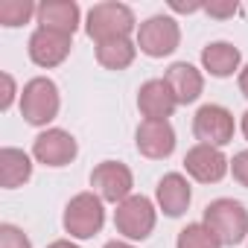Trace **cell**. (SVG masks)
Wrapping results in <instances>:
<instances>
[{
	"label": "cell",
	"mask_w": 248,
	"mask_h": 248,
	"mask_svg": "<svg viewBox=\"0 0 248 248\" xmlns=\"http://www.w3.org/2000/svg\"><path fill=\"white\" fill-rule=\"evenodd\" d=\"M138 18L132 6L117 3V0H105V3H93L85 15V32L93 44H105L114 38H132L138 30Z\"/></svg>",
	"instance_id": "cell-1"
},
{
	"label": "cell",
	"mask_w": 248,
	"mask_h": 248,
	"mask_svg": "<svg viewBox=\"0 0 248 248\" xmlns=\"http://www.w3.org/2000/svg\"><path fill=\"white\" fill-rule=\"evenodd\" d=\"M202 222L216 233V239L222 245H239L248 239V210L242 202L236 199H213L204 213H202Z\"/></svg>",
	"instance_id": "cell-2"
},
{
	"label": "cell",
	"mask_w": 248,
	"mask_h": 248,
	"mask_svg": "<svg viewBox=\"0 0 248 248\" xmlns=\"http://www.w3.org/2000/svg\"><path fill=\"white\" fill-rule=\"evenodd\" d=\"M59 108H62V93H59V85L50 76H35L24 85V91H21V117L30 126L47 129L59 117Z\"/></svg>",
	"instance_id": "cell-3"
},
{
	"label": "cell",
	"mask_w": 248,
	"mask_h": 248,
	"mask_svg": "<svg viewBox=\"0 0 248 248\" xmlns=\"http://www.w3.org/2000/svg\"><path fill=\"white\" fill-rule=\"evenodd\" d=\"M102 225H105V202L93 190L76 193L64 204L62 228L64 233H70V239H91L102 231Z\"/></svg>",
	"instance_id": "cell-4"
},
{
	"label": "cell",
	"mask_w": 248,
	"mask_h": 248,
	"mask_svg": "<svg viewBox=\"0 0 248 248\" xmlns=\"http://www.w3.org/2000/svg\"><path fill=\"white\" fill-rule=\"evenodd\" d=\"M158 225V204L146 196H129L114 210V228L126 242H143Z\"/></svg>",
	"instance_id": "cell-5"
},
{
	"label": "cell",
	"mask_w": 248,
	"mask_h": 248,
	"mask_svg": "<svg viewBox=\"0 0 248 248\" xmlns=\"http://www.w3.org/2000/svg\"><path fill=\"white\" fill-rule=\"evenodd\" d=\"M138 50L149 59H164L172 56L181 44V27L172 15H152L138 27V38H135Z\"/></svg>",
	"instance_id": "cell-6"
},
{
	"label": "cell",
	"mask_w": 248,
	"mask_h": 248,
	"mask_svg": "<svg viewBox=\"0 0 248 248\" xmlns=\"http://www.w3.org/2000/svg\"><path fill=\"white\" fill-rule=\"evenodd\" d=\"M193 135L199 143L204 146H216V149H225L233 135H236V123H233V114L219 105V102H207L196 111L193 117Z\"/></svg>",
	"instance_id": "cell-7"
},
{
	"label": "cell",
	"mask_w": 248,
	"mask_h": 248,
	"mask_svg": "<svg viewBox=\"0 0 248 248\" xmlns=\"http://www.w3.org/2000/svg\"><path fill=\"white\" fill-rule=\"evenodd\" d=\"M91 187L102 202L120 204L129 196H135V175L123 161H102L91 170Z\"/></svg>",
	"instance_id": "cell-8"
},
{
	"label": "cell",
	"mask_w": 248,
	"mask_h": 248,
	"mask_svg": "<svg viewBox=\"0 0 248 248\" xmlns=\"http://www.w3.org/2000/svg\"><path fill=\"white\" fill-rule=\"evenodd\" d=\"M79 155V143L70 132L64 129H44L38 132V138L32 140V158L50 170H59V167H67L73 164Z\"/></svg>",
	"instance_id": "cell-9"
},
{
	"label": "cell",
	"mask_w": 248,
	"mask_h": 248,
	"mask_svg": "<svg viewBox=\"0 0 248 248\" xmlns=\"http://www.w3.org/2000/svg\"><path fill=\"white\" fill-rule=\"evenodd\" d=\"M184 172H187L193 181H199V184H219V181L231 172V161L225 158L222 149L196 143V146L187 149V155H184Z\"/></svg>",
	"instance_id": "cell-10"
},
{
	"label": "cell",
	"mask_w": 248,
	"mask_h": 248,
	"mask_svg": "<svg viewBox=\"0 0 248 248\" xmlns=\"http://www.w3.org/2000/svg\"><path fill=\"white\" fill-rule=\"evenodd\" d=\"M135 146L149 161H167L175 152V129L170 120H140L135 129Z\"/></svg>",
	"instance_id": "cell-11"
},
{
	"label": "cell",
	"mask_w": 248,
	"mask_h": 248,
	"mask_svg": "<svg viewBox=\"0 0 248 248\" xmlns=\"http://www.w3.org/2000/svg\"><path fill=\"white\" fill-rule=\"evenodd\" d=\"M73 50V35H64V32H56V30H44L38 27L30 41H27V53L32 59V64L50 70V67H59Z\"/></svg>",
	"instance_id": "cell-12"
},
{
	"label": "cell",
	"mask_w": 248,
	"mask_h": 248,
	"mask_svg": "<svg viewBox=\"0 0 248 248\" xmlns=\"http://www.w3.org/2000/svg\"><path fill=\"white\" fill-rule=\"evenodd\" d=\"M190 202H193V187H190V181H187L184 172H167L158 181V187H155V204H158V210L164 216H170V219L184 216L187 207H190Z\"/></svg>",
	"instance_id": "cell-13"
},
{
	"label": "cell",
	"mask_w": 248,
	"mask_h": 248,
	"mask_svg": "<svg viewBox=\"0 0 248 248\" xmlns=\"http://www.w3.org/2000/svg\"><path fill=\"white\" fill-rule=\"evenodd\" d=\"M164 82L170 85V91H172V96H175L178 105H193V102L204 93V76H202V70H199L196 64H190V62H175V64H170L167 73H164Z\"/></svg>",
	"instance_id": "cell-14"
},
{
	"label": "cell",
	"mask_w": 248,
	"mask_h": 248,
	"mask_svg": "<svg viewBox=\"0 0 248 248\" xmlns=\"http://www.w3.org/2000/svg\"><path fill=\"white\" fill-rule=\"evenodd\" d=\"M178 102L164 79H149L138 91V111L143 120H170L175 114Z\"/></svg>",
	"instance_id": "cell-15"
},
{
	"label": "cell",
	"mask_w": 248,
	"mask_h": 248,
	"mask_svg": "<svg viewBox=\"0 0 248 248\" xmlns=\"http://www.w3.org/2000/svg\"><path fill=\"white\" fill-rule=\"evenodd\" d=\"M35 21L44 30L73 35L82 24V9H79L76 0H44V3H38V18Z\"/></svg>",
	"instance_id": "cell-16"
},
{
	"label": "cell",
	"mask_w": 248,
	"mask_h": 248,
	"mask_svg": "<svg viewBox=\"0 0 248 248\" xmlns=\"http://www.w3.org/2000/svg\"><path fill=\"white\" fill-rule=\"evenodd\" d=\"M239 64H242V53L231 41H210L202 50V67L216 79H228L239 73Z\"/></svg>",
	"instance_id": "cell-17"
},
{
	"label": "cell",
	"mask_w": 248,
	"mask_h": 248,
	"mask_svg": "<svg viewBox=\"0 0 248 248\" xmlns=\"http://www.w3.org/2000/svg\"><path fill=\"white\" fill-rule=\"evenodd\" d=\"M32 178V155L15 146L0 149V184L3 190H18Z\"/></svg>",
	"instance_id": "cell-18"
},
{
	"label": "cell",
	"mask_w": 248,
	"mask_h": 248,
	"mask_svg": "<svg viewBox=\"0 0 248 248\" xmlns=\"http://www.w3.org/2000/svg\"><path fill=\"white\" fill-rule=\"evenodd\" d=\"M138 59V44L132 38H114L105 44H96V62L105 70H126Z\"/></svg>",
	"instance_id": "cell-19"
},
{
	"label": "cell",
	"mask_w": 248,
	"mask_h": 248,
	"mask_svg": "<svg viewBox=\"0 0 248 248\" xmlns=\"http://www.w3.org/2000/svg\"><path fill=\"white\" fill-rule=\"evenodd\" d=\"M175 248H225V245L216 239V233L204 222H190L187 228L178 231Z\"/></svg>",
	"instance_id": "cell-20"
},
{
	"label": "cell",
	"mask_w": 248,
	"mask_h": 248,
	"mask_svg": "<svg viewBox=\"0 0 248 248\" xmlns=\"http://www.w3.org/2000/svg\"><path fill=\"white\" fill-rule=\"evenodd\" d=\"M32 18H38V6L32 0H3V3H0V24L6 30L24 27Z\"/></svg>",
	"instance_id": "cell-21"
},
{
	"label": "cell",
	"mask_w": 248,
	"mask_h": 248,
	"mask_svg": "<svg viewBox=\"0 0 248 248\" xmlns=\"http://www.w3.org/2000/svg\"><path fill=\"white\" fill-rule=\"evenodd\" d=\"M0 248H32V239L24 233V228L3 222L0 225Z\"/></svg>",
	"instance_id": "cell-22"
},
{
	"label": "cell",
	"mask_w": 248,
	"mask_h": 248,
	"mask_svg": "<svg viewBox=\"0 0 248 248\" xmlns=\"http://www.w3.org/2000/svg\"><path fill=\"white\" fill-rule=\"evenodd\" d=\"M231 175H233V181L239 187L248 190V149H242V152H236L231 158Z\"/></svg>",
	"instance_id": "cell-23"
},
{
	"label": "cell",
	"mask_w": 248,
	"mask_h": 248,
	"mask_svg": "<svg viewBox=\"0 0 248 248\" xmlns=\"http://www.w3.org/2000/svg\"><path fill=\"white\" fill-rule=\"evenodd\" d=\"M15 96H18V85L12 79V73H3V99H0V108L9 111L12 102H15Z\"/></svg>",
	"instance_id": "cell-24"
},
{
	"label": "cell",
	"mask_w": 248,
	"mask_h": 248,
	"mask_svg": "<svg viewBox=\"0 0 248 248\" xmlns=\"http://www.w3.org/2000/svg\"><path fill=\"white\" fill-rule=\"evenodd\" d=\"M204 12L210 18H233L236 15V3H204Z\"/></svg>",
	"instance_id": "cell-25"
},
{
	"label": "cell",
	"mask_w": 248,
	"mask_h": 248,
	"mask_svg": "<svg viewBox=\"0 0 248 248\" xmlns=\"http://www.w3.org/2000/svg\"><path fill=\"white\" fill-rule=\"evenodd\" d=\"M236 85H239V93L248 99V64L239 70V76H236Z\"/></svg>",
	"instance_id": "cell-26"
},
{
	"label": "cell",
	"mask_w": 248,
	"mask_h": 248,
	"mask_svg": "<svg viewBox=\"0 0 248 248\" xmlns=\"http://www.w3.org/2000/svg\"><path fill=\"white\" fill-rule=\"evenodd\" d=\"M47 248H79V245H76L73 239H53Z\"/></svg>",
	"instance_id": "cell-27"
},
{
	"label": "cell",
	"mask_w": 248,
	"mask_h": 248,
	"mask_svg": "<svg viewBox=\"0 0 248 248\" xmlns=\"http://www.w3.org/2000/svg\"><path fill=\"white\" fill-rule=\"evenodd\" d=\"M102 248H135L132 242H126V239H111V242H105Z\"/></svg>",
	"instance_id": "cell-28"
},
{
	"label": "cell",
	"mask_w": 248,
	"mask_h": 248,
	"mask_svg": "<svg viewBox=\"0 0 248 248\" xmlns=\"http://www.w3.org/2000/svg\"><path fill=\"white\" fill-rule=\"evenodd\" d=\"M239 129H242V135H245V140H248V111H245L242 120H239Z\"/></svg>",
	"instance_id": "cell-29"
}]
</instances>
